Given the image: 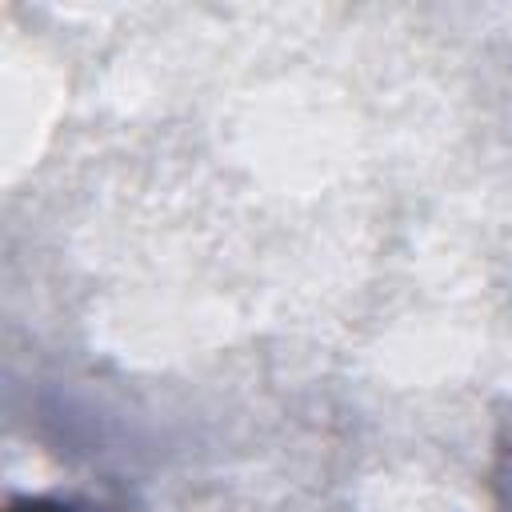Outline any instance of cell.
Returning a JSON list of instances; mask_svg holds the SVG:
<instances>
[{
  "label": "cell",
  "mask_w": 512,
  "mask_h": 512,
  "mask_svg": "<svg viewBox=\"0 0 512 512\" xmlns=\"http://www.w3.org/2000/svg\"><path fill=\"white\" fill-rule=\"evenodd\" d=\"M8 512H116V508L88 496H24V500H12Z\"/></svg>",
  "instance_id": "1"
}]
</instances>
